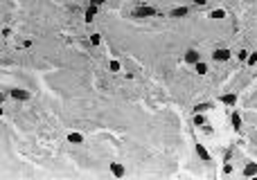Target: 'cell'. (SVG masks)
<instances>
[{"mask_svg":"<svg viewBox=\"0 0 257 180\" xmlns=\"http://www.w3.org/2000/svg\"><path fill=\"white\" fill-rule=\"evenodd\" d=\"M145 16H156V9H154V7H149V5L133 9V18H145Z\"/></svg>","mask_w":257,"mask_h":180,"instance_id":"obj_1","label":"cell"},{"mask_svg":"<svg viewBox=\"0 0 257 180\" xmlns=\"http://www.w3.org/2000/svg\"><path fill=\"white\" fill-rule=\"evenodd\" d=\"M212 56H214V61H228V59H230V52L223 47V50H214Z\"/></svg>","mask_w":257,"mask_h":180,"instance_id":"obj_2","label":"cell"},{"mask_svg":"<svg viewBox=\"0 0 257 180\" xmlns=\"http://www.w3.org/2000/svg\"><path fill=\"white\" fill-rule=\"evenodd\" d=\"M12 97L25 101V99H30V92H27V90H21V88H14V90H12Z\"/></svg>","mask_w":257,"mask_h":180,"instance_id":"obj_3","label":"cell"},{"mask_svg":"<svg viewBox=\"0 0 257 180\" xmlns=\"http://www.w3.org/2000/svg\"><path fill=\"white\" fill-rule=\"evenodd\" d=\"M196 153H198V158H201L203 162H210V153L205 151V146H203V144H196Z\"/></svg>","mask_w":257,"mask_h":180,"instance_id":"obj_4","label":"cell"},{"mask_svg":"<svg viewBox=\"0 0 257 180\" xmlns=\"http://www.w3.org/2000/svg\"><path fill=\"white\" fill-rule=\"evenodd\" d=\"M111 173L117 176V178H122V176H124V167H122L120 162H113V164H111Z\"/></svg>","mask_w":257,"mask_h":180,"instance_id":"obj_5","label":"cell"},{"mask_svg":"<svg viewBox=\"0 0 257 180\" xmlns=\"http://www.w3.org/2000/svg\"><path fill=\"white\" fill-rule=\"evenodd\" d=\"M187 14H189V7H178V9H174V12H169L171 18H180V16H187Z\"/></svg>","mask_w":257,"mask_h":180,"instance_id":"obj_6","label":"cell"},{"mask_svg":"<svg viewBox=\"0 0 257 180\" xmlns=\"http://www.w3.org/2000/svg\"><path fill=\"white\" fill-rule=\"evenodd\" d=\"M95 16H97V5H90L88 12H86V23H93Z\"/></svg>","mask_w":257,"mask_h":180,"instance_id":"obj_7","label":"cell"},{"mask_svg":"<svg viewBox=\"0 0 257 180\" xmlns=\"http://www.w3.org/2000/svg\"><path fill=\"white\" fill-rule=\"evenodd\" d=\"M185 61H187V63H198V52H196V50H189V52L185 54Z\"/></svg>","mask_w":257,"mask_h":180,"instance_id":"obj_8","label":"cell"},{"mask_svg":"<svg viewBox=\"0 0 257 180\" xmlns=\"http://www.w3.org/2000/svg\"><path fill=\"white\" fill-rule=\"evenodd\" d=\"M255 173H257V164H255V162L246 164V169H244V176H248V178H250V176H255Z\"/></svg>","mask_w":257,"mask_h":180,"instance_id":"obj_9","label":"cell"},{"mask_svg":"<svg viewBox=\"0 0 257 180\" xmlns=\"http://www.w3.org/2000/svg\"><path fill=\"white\" fill-rule=\"evenodd\" d=\"M68 142H72V144H81V142H83V135H81V133H70V135H68Z\"/></svg>","mask_w":257,"mask_h":180,"instance_id":"obj_10","label":"cell"},{"mask_svg":"<svg viewBox=\"0 0 257 180\" xmlns=\"http://www.w3.org/2000/svg\"><path fill=\"white\" fill-rule=\"evenodd\" d=\"M221 101H223V104H228V106H232V104L237 101V95H223V97H221Z\"/></svg>","mask_w":257,"mask_h":180,"instance_id":"obj_11","label":"cell"},{"mask_svg":"<svg viewBox=\"0 0 257 180\" xmlns=\"http://www.w3.org/2000/svg\"><path fill=\"white\" fill-rule=\"evenodd\" d=\"M210 18H214V21H219V18H226V12H223V9H214V12L210 14Z\"/></svg>","mask_w":257,"mask_h":180,"instance_id":"obj_12","label":"cell"},{"mask_svg":"<svg viewBox=\"0 0 257 180\" xmlns=\"http://www.w3.org/2000/svg\"><path fill=\"white\" fill-rule=\"evenodd\" d=\"M232 126H235L237 131H239V128H241V117H239V115H237V113H235V115H232Z\"/></svg>","mask_w":257,"mask_h":180,"instance_id":"obj_13","label":"cell"},{"mask_svg":"<svg viewBox=\"0 0 257 180\" xmlns=\"http://www.w3.org/2000/svg\"><path fill=\"white\" fill-rule=\"evenodd\" d=\"M196 72H198V74H205V72H207V65L198 61V63H196Z\"/></svg>","mask_w":257,"mask_h":180,"instance_id":"obj_14","label":"cell"},{"mask_svg":"<svg viewBox=\"0 0 257 180\" xmlns=\"http://www.w3.org/2000/svg\"><path fill=\"white\" fill-rule=\"evenodd\" d=\"M194 122H196V126H203V124H205V117L201 115V113H196V117H194Z\"/></svg>","mask_w":257,"mask_h":180,"instance_id":"obj_15","label":"cell"},{"mask_svg":"<svg viewBox=\"0 0 257 180\" xmlns=\"http://www.w3.org/2000/svg\"><path fill=\"white\" fill-rule=\"evenodd\" d=\"M246 61H248V65H255V63H257V52H250Z\"/></svg>","mask_w":257,"mask_h":180,"instance_id":"obj_16","label":"cell"},{"mask_svg":"<svg viewBox=\"0 0 257 180\" xmlns=\"http://www.w3.org/2000/svg\"><path fill=\"white\" fill-rule=\"evenodd\" d=\"M207 108H210V104H198V106H194V113H203Z\"/></svg>","mask_w":257,"mask_h":180,"instance_id":"obj_17","label":"cell"},{"mask_svg":"<svg viewBox=\"0 0 257 180\" xmlns=\"http://www.w3.org/2000/svg\"><path fill=\"white\" fill-rule=\"evenodd\" d=\"M90 43H93V45H99V43H102V36H99V34H93V36H90Z\"/></svg>","mask_w":257,"mask_h":180,"instance_id":"obj_18","label":"cell"},{"mask_svg":"<svg viewBox=\"0 0 257 180\" xmlns=\"http://www.w3.org/2000/svg\"><path fill=\"white\" fill-rule=\"evenodd\" d=\"M248 54H250V52H246V50H241V52L237 54V56H239V61H246V59H248Z\"/></svg>","mask_w":257,"mask_h":180,"instance_id":"obj_19","label":"cell"},{"mask_svg":"<svg viewBox=\"0 0 257 180\" xmlns=\"http://www.w3.org/2000/svg\"><path fill=\"white\" fill-rule=\"evenodd\" d=\"M111 70L113 72H120V63L117 61H111Z\"/></svg>","mask_w":257,"mask_h":180,"instance_id":"obj_20","label":"cell"},{"mask_svg":"<svg viewBox=\"0 0 257 180\" xmlns=\"http://www.w3.org/2000/svg\"><path fill=\"white\" fill-rule=\"evenodd\" d=\"M102 2H104V0H90V5H97V7H99Z\"/></svg>","mask_w":257,"mask_h":180,"instance_id":"obj_21","label":"cell"},{"mask_svg":"<svg viewBox=\"0 0 257 180\" xmlns=\"http://www.w3.org/2000/svg\"><path fill=\"white\" fill-rule=\"evenodd\" d=\"M194 2H196V5H205V2H207V0H194Z\"/></svg>","mask_w":257,"mask_h":180,"instance_id":"obj_22","label":"cell"}]
</instances>
